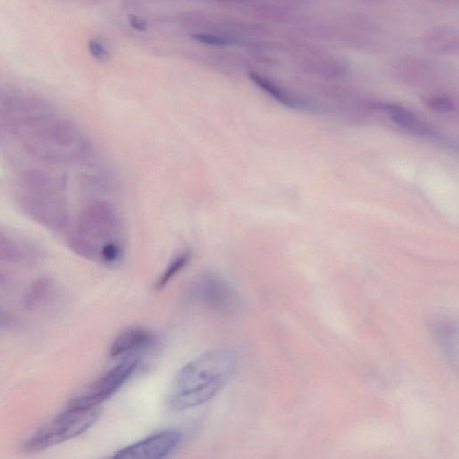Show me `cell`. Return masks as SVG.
<instances>
[{
	"label": "cell",
	"mask_w": 459,
	"mask_h": 459,
	"mask_svg": "<svg viewBox=\"0 0 459 459\" xmlns=\"http://www.w3.org/2000/svg\"><path fill=\"white\" fill-rule=\"evenodd\" d=\"M236 366V356L226 349L212 350L193 359L173 379L168 405L175 411H185L205 404L225 387Z\"/></svg>",
	"instance_id": "obj_1"
},
{
	"label": "cell",
	"mask_w": 459,
	"mask_h": 459,
	"mask_svg": "<svg viewBox=\"0 0 459 459\" xmlns=\"http://www.w3.org/2000/svg\"><path fill=\"white\" fill-rule=\"evenodd\" d=\"M96 407H69L48 425L35 432L23 446L27 453L43 451L72 438L80 436L89 429L101 416Z\"/></svg>",
	"instance_id": "obj_2"
},
{
	"label": "cell",
	"mask_w": 459,
	"mask_h": 459,
	"mask_svg": "<svg viewBox=\"0 0 459 459\" xmlns=\"http://www.w3.org/2000/svg\"><path fill=\"white\" fill-rule=\"evenodd\" d=\"M76 234L89 241L97 252L99 260L102 247L109 241L124 240L123 225L119 211L105 200H94L81 212Z\"/></svg>",
	"instance_id": "obj_3"
},
{
	"label": "cell",
	"mask_w": 459,
	"mask_h": 459,
	"mask_svg": "<svg viewBox=\"0 0 459 459\" xmlns=\"http://www.w3.org/2000/svg\"><path fill=\"white\" fill-rule=\"evenodd\" d=\"M188 295L191 301L223 316H234L241 308L237 291L225 278L214 273H205L191 282Z\"/></svg>",
	"instance_id": "obj_4"
},
{
	"label": "cell",
	"mask_w": 459,
	"mask_h": 459,
	"mask_svg": "<svg viewBox=\"0 0 459 459\" xmlns=\"http://www.w3.org/2000/svg\"><path fill=\"white\" fill-rule=\"evenodd\" d=\"M137 358H126L100 377L69 403V407H96L113 396L128 381L138 366Z\"/></svg>",
	"instance_id": "obj_5"
},
{
	"label": "cell",
	"mask_w": 459,
	"mask_h": 459,
	"mask_svg": "<svg viewBox=\"0 0 459 459\" xmlns=\"http://www.w3.org/2000/svg\"><path fill=\"white\" fill-rule=\"evenodd\" d=\"M20 204L25 213L44 227L61 231L69 223V209L65 200L57 195L23 194Z\"/></svg>",
	"instance_id": "obj_6"
},
{
	"label": "cell",
	"mask_w": 459,
	"mask_h": 459,
	"mask_svg": "<svg viewBox=\"0 0 459 459\" xmlns=\"http://www.w3.org/2000/svg\"><path fill=\"white\" fill-rule=\"evenodd\" d=\"M182 434L178 429H166L125 447L115 453L117 459H157L167 457L181 443Z\"/></svg>",
	"instance_id": "obj_7"
},
{
	"label": "cell",
	"mask_w": 459,
	"mask_h": 459,
	"mask_svg": "<svg viewBox=\"0 0 459 459\" xmlns=\"http://www.w3.org/2000/svg\"><path fill=\"white\" fill-rule=\"evenodd\" d=\"M372 108L388 113L396 124L402 126L411 133L429 138V139H440V135L434 128L418 117L413 111H409L403 106L387 104V102H377V104H372Z\"/></svg>",
	"instance_id": "obj_8"
},
{
	"label": "cell",
	"mask_w": 459,
	"mask_h": 459,
	"mask_svg": "<svg viewBox=\"0 0 459 459\" xmlns=\"http://www.w3.org/2000/svg\"><path fill=\"white\" fill-rule=\"evenodd\" d=\"M155 337L143 328H131L122 332L111 344L109 354L111 358L123 357L151 346Z\"/></svg>",
	"instance_id": "obj_9"
},
{
	"label": "cell",
	"mask_w": 459,
	"mask_h": 459,
	"mask_svg": "<svg viewBox=\"0 0 459 459\" xmlns=\"http://www.w3.org/2000/svg\"><path fill=\"white\" fill-rule=\"evenodd\" d=\"M423 43L434 54L454 55L458 52V32L453 28H435L423 37Z\"/></svg>",
	"instance_id": "obj_10"
},
{
	"label": "cell",
	"mask_w": 459,
	"mask_h": 459,
	"mask_svg": "<svg viewBox=\"0 0 459 459\" xmlns=\"http://www.w3.org/2000/svg\"><path fill=\"white\" fill-rule=\"evenodd\" d=\"M249 78L253 84L257 85L263 92L269 94L270 97H272L279 104L292 109H300V110L308 108V104L303 100L298 98V97L293 96L292 93H288L280 85L276 84L275 82L270 80L266 76L256 72H249Z\"/></svg>",
	"instance_id": "obj_11"
},
{
	"label": "cell",
	"mask_w": 459,
	"mask_h": 459,
	"mask_svg": "<svg viewBox=\"0 0 459 459\" xmlns=\"http://www.w3.org/2000/svg\"><path fill=\"white\" fill-rule=\"evenodd\" d=\"M23 187L32 194L57 195L58 185L52 175L40 170H27L21 176Z\"/></svg>",
	"instance_id": "obj_12"
},
{
	"label": "cell",
	"mask_w": 459,
	"mask_h": 459,
	"mask_svg": "<svg viewBox=\"0 0 459 459\" xmlns=\"http://www.w3.org/2000/svg\"><path fill=\"white\" fill-rule=\"evenodd\" d=\"M32 254L34 251L28 245L0 234V260L13 264L23 263L34 260Z\"/></svg>",
	"instance_id": "obj_13"
},
{
	"label": "cell",
	"mask_w": 459,
	"mask_h": 459,
	"mask_svg": "<svg viewBox=\"0 0 459 459\" xmlns=\"http://www.w3.org/2000/svg\"><path fill=\"white\" fill-rule=\"evenodd\" d=\"M435 338L449 358H458V328L451 322H441L435 328Z\"/></svg>",
	"instance_id": "obj_14"
},
{
	"label": "cell",
	"mask_w": 459,
	"mask_h": 459,
	"mask_svg": "<svg viewBox=\"0 0 459 459\" xmlns=\"http://www.w3.org/2000/svg\"><path fill=\"white\" fill-rule=\"evenodd\" d=\"M192 258V251L190 249H185L179 251L170 260L163 273L159 276L155 289L163 290L168 284L172 281V279L177 276L179 273L186 269L188 264Z\"/></svg>",
	"instance_id": "obj_15"
},
{
	"label": "cell",
	"mask_w": 459,
	"mask_h": 459,
	"mask_svg": "<svg viewBox=\"0 0 459 459\" xmlns=\"http://www.w3.org/2000/svg\"><path fill=\"white\" fill-rule=\"evenodd\" d=\"M52 280L47 276H43L35 280L23 300L25 309L32 311L42 304L52 293Z\"/></svg>",
	"instance_id": "obj_16"
},
{
	"label": "cell",
	"mask_w": 459,
	"mask_h": 459,
	"mask_svg": "<svg viewBox=\"0 0 459 459\" xmlns=\"http://www.w3.org/2000/svg\"><path fill=\"white\" fill-rule=\"evenodd\" d=\"M425 105L431 110L437 113H451L454 111L455 104L451 99L443 96H432L425 99Z\"/></svg>",
	"instance_id": "obj_17"
},
{
	"label": "cell",
	"mask_w": 459,
	"mask_h": 459,
	"mask_svg": "<svg viewBox=\"0 0 459 459\" xmlns=\"http://www.w3.org/2000/svg\"><path fill=\"white\" fill-rule=\"evenodd\" d=\"M191 39L197 43L205 44L211 46H228L232 44V40L230 38L219 36V35L209 34H191Z\"/></svg>",
	"instance_id": "obj_18"
},
{
	"label": "cell",
	"mask_w": 459,
	"mask_h": 459,
	"mask_svg": "<svg viewBox=\"0 0 459 459\" xmlns=\"http://www.w3.org/2000/svg\"><path fill=\"white\" fill-rule=\"evenodd\" d=\"M88 47H89V51L93 57L96 60L99 61H106L109 58V53L106 51V49L101 43L97 42V41H90L88 43Z\"/></svg>",
	"instance_id": "obj_19"
},
{
	"label": "cell",
	"mask_w": 459,
	"mask_h": 459,
	"mask_svg": "<svg viewBox=\"0 0 459 459\" xmlns=\"http://www.w3.org/2000/svg\"><path fill=\"white\" fill-rule=\"evenodd\" d=\"M129 23H131V27L138 31H145L146 29V23L137 16H131L129 19Z\"/></svg>",
	"instance_id": "obj_20"
},
{
	"label": "cell",
	"mask_w": 459,
	"mask_h": 459,
	"mask_svg": "<svg viewBox=\"0 0 459 459\" xmlns=\"http://www.w3.org/2000/svg\"><path fill=\"white\" fill-rule=\"evenodd\" d=\"M10 322V319L7 316V315L0 311V323L1 324H8Z\"/></svg>",
	"instance_id": "obj_21"
},
{
	"label": "cell",
	"mask_w": 459,
	"mask_h": 459,
	"mask_svg": "<svg viewBox=\"0 0 459 459\" xmlns=\"http://www.w3.org/2000/svg\"><path fill=\"white\" fill-rule=\"evenodd\" d=\"M5 280H7V278H5V273L0 271V284Z\"/></svg>",
	"instance_id": "obj_22"
},
{
	"label": "cell",
	"mask_w": 459,
	"mask_h": 459,
	"mask_svg": "<svg viewBox=\"0 0 459 459\" xmlns=\"http://www.w3.org/2000/svg\"><path fill=\"white\" fill-rule=\"evenodd\" d=\"M232 1H246V0H232Z\"/></svg>",
	"instance_id": "obj_23"
}]
</instances>
